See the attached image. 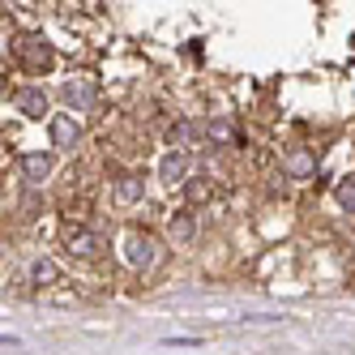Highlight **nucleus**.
<instances>
[{
	"label": "nucleus",
	"instance_id": "12",
	"mask_svg": "<svg viewBox=\"0 0 355 355\" xmlns=\"http://www.w3.org/2000/svg\"><path fill=\"white\" fill-rule=\"evenodd\" d=\"M26 278H31V283H52V278H56V266H52V261H35Z\"/></svg>",
	"mask_w": 355,
	"mask_h": 355
},
{
	"label": "nucleus",
	"instance_id": "2",
	"mask_svg": "<svg viewBox=\"0 0 355 355\" xmlns=\"http://www.w3.org/2000/svg\"><path fill=\"white\" fill-rule=\"evenodd\" d=\"M124 261L133 270H155L163 261V248L150 232H137V236H129V244H124Z\"/></svg>",
	"mask_w": 355,
	"mask_h": 355
},
{
	"label": "nucleus",
	"instance_id": "10",
	"mask_svg": "<svg viewBox=\"0 0 355 355\" xmlns=\"http://www.w3.org/2000/svg\"><path fill=\"white\" fill-rule=\"evenodd\" d=\"M167 141H171L175 150H180V146H193V141H197V124H189V120H184V124H175V129L167 133Z\"/></svg>",
	"mask_w": 355,
	"mask_h": 355
},
{
	"label": "nucleus",
	"instance_id": "4",
	"mask_svg": "<svg viewBox=\"0 0 355 355\" xmlns=\"http://www.w3.org/2000/svg\"><path fill=\"white\" fill-rule=\"evenodd\" d=\"M64 103L78 107V112H90V107H94V82H86V78L64 82Z\"/></svg>",
	"mask_w": 355,
	"mask_h": 355
},
{
	"label": "nucleus",
	"instance_id": "8",
	"mask_svg": "<svg viewBox=\"0 0 355 355\" xmlns=\"http://www.w3.org/2000/svg\"><path fill=\"white\" fill-rule=\"evenodd\" d=\"M17 167H21V175H26L31 184H43L47 171H52V159H47V155H21Z\"/></svg>",
	"mask_w": 355,
	"mask_h": 355
},
{
	"label": "nucleus",
	"instance_id": "15",
	"mask_svg": "<svg viewBox=\"0 0 355 355\" xmlns=\"http://www.w3.org/2000/svg\"><path fill=\"white\" fill-rule=\"evenodd\" d=\"M291 167H295V171H300V175H304V171H309V167H313V163H309V155H295V159H291Z\"/></svg>",
	"mask_w": 355,
	"mask_h": 355
},
{
	"label": "nucleus",
	"instance_id": "9",
	"mask_svg": "<svg viewBox=\"0 0 355 355\" xmlns=\"http://www.w3.org/2000/svg\"><path fill=\"white\" fill-rule=\"evenodd\" d=\"M167 232H171V240L175 244H184V240H193V214H171V223H167Z\"/></svg>",
	"mask_w": 355,
	"mask_h": 355
},
{
	"label": "nucleus",
	"instance_id": "11",
	"mask_svg": "<svg viewBox=\"0 0 355 355\" xmlns=\"http://www.w3.org/2000/svg\"><path fill=\"white\" fill-rule=\"evenodd\" d=\"M116 197H120V201H137V197H141V180H137V175H120Z\"/></svg>",
	"mask_w": 355,
	"mask_h": 355
},
{
	"label": "nucleus",
	"instance_id": "14",
	"mask_svg": "<svg viewBox=\"0 0 355 355\" xmlns=\"http://www.w3.org/2000/svg\"><path fill=\"white\" fill-rule=\"evenodd\" d=\"M210 137H218V141H236L232 124H210Z\"/></svg>",
	"mask_w": 355,
	"mask_h": 355
},
{
	"label": "nucleus",
	"instance_id": "3",
	"mask_svg": "<svg viewBox=\"0 0 355 355\" xmlns=\"http://www.w3.org/2000/svg\"><path fill=\"white\" fill-rule=\"evenodd\" d=\"M64 248L73 252V257H94V252L103 248V236L90 232V227H69V232H64Z\"/></svg>",
	"mask_w": 355,
	"mask_h": 355
},
{
	"label": "nucleus",
	"instance_id": "7",
	"mask_svg": "<svg viewBox=\"0 0 355 355\" xmlns=\"http://www.w3.org/2000/svg\"><path fill=\"white\" fill-rule=\"evenodd\" d=\"M78 137H82V124L78 120H69V116H52V141L56 146H78Z\"/></svg>",
	"mask_w": 355,
	"mask_h": 355
},
{
	"label": "nucleus",
	"instance_id": "13",
	"mask_svg": "<svg viewBox=\"0 0 355 355\" xmlns=\"http://www.w3.org/2000/svg\"><path fill=\"white\" fill-rule=\"evenodd\" d=\"M338 201L355 214V180H343V184H338Z\"/></svg>",
	"mask_w": 355,
	"mask_h": 355
},
{
	"label": "nucleus",
	"instance_id": "6",
	"mask_svg": "<svg viewBox=\"0 0 355 355\" xmlns=\"http://www.w3.org/2000/svg\"><path fill=\"white\" fill-rule=\"evenodd\" d=\"M159 175H163L167 184H180L184 175H189V155H184V150H171V155L159 163Z\"/></svg>",
	"mask_w": 355,
	"mask_h": 355
},
{
	"label": "nucleus",
	"instance_id": "1",
	"mask_svg": "<svg viewBox=\"0 0 355 355\" xmlns=\"http://www.w3.org/2000/svg\"><path fill=\"white\" fill-rule=\"evenodd\" d=\"M13 52H17V60L26 64L31 73H43V69H52V60H56L52 43H47L43 35H21V39L13 43Z\"/></svg>",
	"mask_w": 355,
	"mask_h": 355
},
{
	"label": "nucleus",
	"instance_id": "5",
	"mask_svg": "<svg viewBox=\"0 0 355 355\" xmlns=\"http://www.w3.org/2000/svg\"><path fill=\"white\" fill-rule=\"evenodd\" d=\"M13 107H17L21 116H43V112H47V94H43L39 86H26V90L13 94Z\"/></svg>",
	"mask_w": 355,
	"mask_h": 355
}]
</instances>
